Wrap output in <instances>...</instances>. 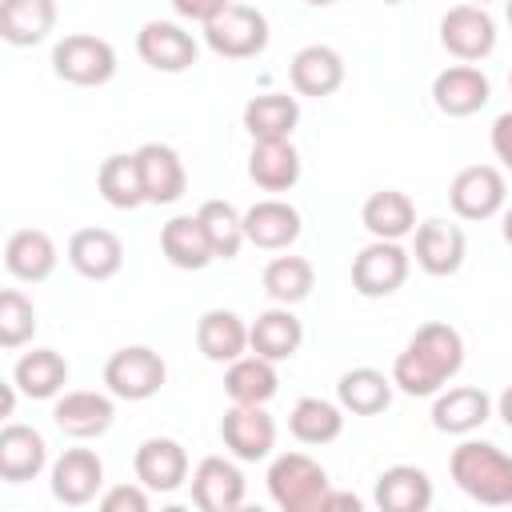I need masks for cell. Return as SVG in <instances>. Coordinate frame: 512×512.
Here are the masks:
<instances>
[{"mask_svg":"<svg viewBox=\"0 0 512 512\" xmlns=\"http://www.w3.org/2000/svg\"><path fill=\"white\" fill-rule=\"evenodd\" d=\"M496 416H500V420L512 428V384H508V388L496 396Z\"/></svg>","mask_w":512,"mask_h":512,"instance_id":"46","label":"cell"},{"mask_svg":"<svg viewBox=\"0 0 512 512\" xmlns=\"http://www.w3.org/2000/svg\"><path fill=\"white\" fill-rule=\"evenodd\" d=\"M140 164V184H144V204H176L188 192V172L176 148L168 144H140L136 148Z\"/></svg>","mask_w":512,"mask_h":512,"instance_id":"17","label":"cell"},{"mask_svg":"<svg viewBox=\"0 0 512 512\" xmlns=\"http://www.w3.org/2000/svg\"><path fill=\"white\" fill-rule=\"evenodd\" d=\"M376 508L380 512H428L432 480L416 464H392L376 476Z\"/></svg>","mask_w":512,"mask_h":512,"instance_id":"28","label":"cell"},{"mask_svg":"<svg viewBox=\"0 0 512 512\" xmlns=\"http://www.w3.org/2000/svg\"><path fill=\"white\" fill-rule=\"evenodd\" d=\"M392 376H384L380 368H348L340 380H336V400L344 412L352 416H380L388 404H392Z\"/></svg>","mask_w":512,"mask_h":512,"instance_id":"35","label":"cell"},{"mask_svg":"<svg viewBox=\"0 0 512 512\" xmlns=\"http://www.w3.org/2000/svg\"><path fill=\"white\" fill-rule=\"evenodd\" d=\"M440 44L456 60L476 64L496 52V20L488 16L484 4H456L440 16Z\"/></svg>","mask_w":512,"mask_h":512,"instance_id":"9","label":"cell"},{"mask_svg":"<svg viewBox=\"0 0 512 512\" xmlns=\"http://www.w3.org/2000/svg\"><path fill=\"white\" fill-rule=\"evenodd\" d=\"M264 292L272 296V304H300V300H308L312 296V288H316V268H312V260H304V256H272L268 264H264Z\"/></svg>","mask_w":512,"mask_h":512,"instance_id":"38","label":"cell"},{"mask_svg":"<svg viewBox=\"0 0 512 512\" xmlns=\"http://www.w3.org/2000/svg\"><path fill=\"white\" fill-rule=\"evenodd\" d=\"M460 368H464V336L444 320H428L392 360V384L404 396H436Z\"/></svg>","mask_w":512,"mask_h":512,"instance_id":"1","label":"cell"},{"mask_svg":"<svg viewBox=\"0 0 512 512\" xmlns=\"http://www.w3.org/2000/svg\"><path fill=\"white\" fill-rule=\"evenodd\" d=\"M300 228H304L300 212L288 200H280V196L256 200L244 212V236H248V244L264 248V252H284L288 244H296Z\"/></svg>","mask_w":512,"mask_h":512,"instance_id":"22","label":"cell"},{"mask_svg":"<svg viewBox=\"0 0 512 512\" xmlns=\"http://www.w3.org/2000/svg\"><path fill=\"white\" fill-rule=\"evenodd\" d=\"M504 16H508V28H512V0H504Z\"/></svg>","mask_w":512,"mask_h":512,"instance_id":"49","label":"cell"},{"mask_svg":"<svg viewBox=\"0 0 512 512\" xmlns=\"http://www.w3.org/2000/svg\"><path fill=\"white\" fill-rule=\"evenodd\" d=\"M12 380L28 400H56L68 384V360L56 348H32L16 360Z\"/></svg>","mask_w":512,"mask_h":512,"instance_id":"32","label":"cell"},{"mask_svg":"<svg viewBox=\"0 0 512 512\" xmlns=\"http://www.w3.org/2000/svg\"><path fill=\"white\" fill-rule=\"evenodd\" d=\"M304 4H312V8H332L336 0H304Z\"/></svg>","mask_w":512,"mask_h":512,"instance_id":"48","label":"cell"},{"mask_svg":"<svg viewBox=\"0 0 512 512\" xmlns=\"http://www.w3.org/2000/svg\"><path fill=\"white\" fill-rule=\"evenodd\" d=\"M56 260H60L56 240L40 228H16L4 244V268L20 284H44L56 272Z\"/></svg>","mask_w":512,"mask_h":512,"instance_id":"23","label":"cell"},{"mask_svg":"<svg viewBox=\"0 0 512 512\" xmlns=\"http://www.w3.org/2000/svg\"><path fill=\"white\" fill-rule=\"evenodd\" d=\"M268 496L284 512H320L328 496V472L304 452H280L268 464Z\"/></svg>","mask_w":512,"mask_h":512,"instance_id":"3","label":"cell"},{"mask_svg":"<svg viewBox=\"0 0 512 512\" xmlns=\"http://www.w3.org/2000/svg\"><path fill=\"white\" fill-rule=\"evenodd\" d=\"M500 232H504V244L512 248V208H504V224H500Z\"/></svg>","mask_w":512,"mask_h":512,"instance_id":"47","label":"cell"},{"mask_svg":"<svg viewBox=\"0 0 512 512\" xmlns=\"http://www.w3.org/2000/svg\"><path fill=\"white\" fill-rule=\"evenodd\" d=\"M380 4H404V0H380Z\"/></svg>","mask_w":512,"mask_h":512,"instance_id":"50","label":"cell"},{"mask_svg":"<svg viewBox=\"0 0 512 512\" xmlns=\"http://www.w3.org/2000/svg\"><path fill=\"white\" fill-rule=\"evenodd\" d=\"M508 200V180L492 164H468L448 184V204L460 220H492Z\"/></svg>","mask_w":512,"mask_h":512,"instance_id":"8","label":"cell"},{"mask_svg":"<svg viewBox=\"0 0 512 512\" xmlns=\"http://www.w3.org/2000/svg\"><path fill=\"white\" fill-rule=\"evenodd\" d=\"M16 392H20V388H16V380L0 384V416H4V420L16 412Z\"/></svg>","mask_w":512,"mask_h":512,"instance_id":"45","label":"cell"},{"mask_svg":"<svg viewBox=\"0 0 512 512\" xmlns=\"http://www.w3.org/2000/svg\"><path fill=\"white\" fill-rule=\"evenodd\" d=\"M360 224L372 232V240H404L408 232H416V204L400 188H380L364 200Z\"/></svg>","mask_w":512,"mask_h":512,"instance_id":"31","label":"cell"},{"mask_svg":"<svg viewBox=\"0 0 512 512\" xmlns=\"http://www.w3.org/2000/svg\"><path fill=\"white\" fill-rule=\"evenodd\" d=\"M412 272V256L400 248V240H372L352 256V288L364 300H384L404 288Z\"/></svg>","mask_w":512,"mask_h":512,"instance_id":"7","label":"cell"},{"mask_svg":"<svg viewBox=\"0 0 512 512\" xmlns=\"http://www.w3.org/2000/svg\"><path fill=\"white\" fill-rule=\"evenodd\" d=\"M196 348L212 364H232L248 352V324L232 308H208L196 320Z\"/></svg>","mask_w":512,"mask_h":512,"instance_id":"29","label":"cell"},{"mask_svg":"<svg viewBox=\"0 0 512 512\" xmlns=\"http://www.w3.org/2000/svg\"><path fill=\"white\" fill-rule=\"evenodd\" d=\"M52 72L76 88H100L116 76V48L92 32H68L52 44Z\"/></svg>","mask_w":512,"mask_h":512,"instance_id":"5","label":"cell"},{"mask_svg":"<svg viewBox=\"0 0 512 512\" xmlns=\"http://www.w3.org/2000/svg\"><path fill=\"white\" fill-rule=\"evenodd\" d=\"M56 28V0H0V40L12 48H36Z\"/></svg>","mask_w":512,"mask_h":512,"instance_id":"26","label":"cell"},{"mask_svg":"<svg viewBox=\"0 0 512 512\" xmlns=\"http://www.w3.org/2000/svg\"><path fill=\"white\" fill-rule=\"evenodd\" d=\"M36 336V304L20 288L0 292V348H24Z\"/></svg>","mask_w":512,"mask_h":512,"instance_id":"40","label":"cell"},{"mask_svg":"<svg viewBox=\"0 0 512 512\" xmlns=\"http://www.w3.org/2000/svg\"><path fill=\"white\" fill-rule=\"evenodd\" d=\"M96 188L104 196V204L120 208V212H132L144 204V184H140V164H136V152H112L100 172H96Z\"/></svg>","mask_w":512,"mask_h":512,"instance_id":"37","label":"cell"},{"mask_svg":"<svg viewBox=\"0 0 512 512\" xmlns=\"http://www.w3.org/2000/svg\"><path fill=\"white\" fill-rule=\"evenodd\" d=\"M232 0H172V8H176V16H184V20H212L220 8H228Z\"/></svg>","mask_w":512,"mask_h":512,"instance_id":"43","label":"cell"},{"mask_svg":"<svg viewBox=\"0 0 512 512\" xmlns=\"http://www.w3.org/2000/svg\"><path fill=\"white\" fill-rule=\"evenodd\" d=\"M288 432L300 444H332L344 432V408L340 400H320V396H300L288 412Z\"/></svg>","mask_w":512,"mask_h":512,"instance_id":"36","label":"cell"},{"mask_svg":"<svg viewBox=\"0 0 512 512\" xmlns=\"http://www.w3.org/2000/svg\"><path fill=\"white\" fill-rule=\"evenodd\" d=\"M48 464V440L32 424L8 420L0 428V480L4 484H28Z\"/></svg>","mask_w":512,"mask_h":512,"instance_id":"19","label":"cell"},{"mask_svg":"<svg viewBox=\"0 0 512 512\" xmlns=\"http://www.w3.org/2000/svg\"><path fill=\"white\" fill-rule=\"evenodd\" d=\"M148 504H152V488H144L140 480L136 484H112L100 496L104 512H148Z\"/></svg>","mask_w":512,"mask_h":512,"instance_id":"41","label":"cell"},{"mask_svg":"<svg viewBox=\"0 0 512 512\" xmlns=\"http://www.w3.org/2000/svg\"><path fill=\"white\" fill-rule=\"evenodd\" d=\"M248 180L264 192H288L300 184V152L292 140H252Z\"/></svg>","mask_w":512,"mask_h":512,"instance_id":"27","label":"cell"},{"mask_svg":"<svg viewBox=\"0 0 512 512\" xmlns=\"http://www.w3.org/2000/svg\"><path fill=\"white\" fill-rule=\"evenodd\" d=\"M224 392H228L232 404H268L280 392V372H276L272 360H264L256 352H244L240 360L228 364Z\"/></svg>","mask_w":512,"mask_h":512,"instance_id":"34","label":"cell"},{"mask_svg":"<svg viewBox=\"0 0 512 512\" xmlns=\"http://www.w3.org/2000/svg\"><path fill=\"white\" fill-rule=\"evenodd\" d=\"M508 84H512V72H508Z\"/></svg>","mask_w":512,"mask_h":512,"instance_id":"52","label":"cell"},{"mask_svg":"<svg viewBox=\"0 0 512 512\" xmlns=\"http://www.w3.org/2000/svg\"><path fill=\"white\" fill-rule=\"evenodd\" d=\"M488 100H492V84L476 64H452L432 80V104L452 120L476 116Z\"/></svg>","mask_w":512,"mask_h":512,"instance_id":"15","label":"cell"},{"mask_svg":"<svg viewBox=\"0 0 512 512\" xmlns=\"http://www.w3.org/2000/svg\"><path fill=\"white\" fill-rule=\"evenodd\" d=\"M68 264L84 280H112L124 268V244L108 228H80L68 236Z\"/></svg>","mask_w":512,"mask_h":512,"instance_id":"20","label":"cell"},{"mask_svg":"<svg viewBox=\"0 0 512 512\" xmlns=\"http://www.w3.org/2000/svg\"><path fill=\"white\" fill-rule=\"evenodd\" d=\"M488 140H492V152H496V160L512 172V112H500L496 120H492V132H488Z\"/></svg>","mask_w":512,"mask_h":512,"instance_id":"42","label":"cell"},{"mask_svg":"<svg viewBox=\"0 0 512 512\" xmlns=\"http://www.w3.org/2000/svg\"><path fill=\"white\" fill-rule=\"evenodd\" d=\"M160 252L180 272H204L216 260V252H212V244L204 236L200 216H172L160 228Z\"/></svg>","mask_w":512,"mask_h":512,"instance_id":"30","label":"cell"},{"mask_svg":"<svg viewBox=\"0 0 512 512\" xmlns=\"http://www.w3.org/2000/svg\"><path fill=\"white\" fill-rule=\"evenodd\" d=\"M132 472L152 492H176L188 480V452L172 436H148L132 456Z\"/></svg>","mask_w":512,"mask_h":512,"instance_id":"16","label":"cell"},{"mask_svg":"<svg viewBox=\"0 0 512 512\" xmlns=\"http://www.w3.org/2000/svg\"><path fill=\"white\" fill-rule=\"evenodd\" d=\"M136 52L156 72H188L196 64V56H200V44L176 20H148L136 32Z\"/></svg>","mask_w":512,"mask_h":512,"instance_id":"13","label":"cell"},{"mask_svg":"<svg viewBox=\"0 0 512 512\" xmlns=\"http://www.w3.org/2000/svg\"><path fill=\"white\" fill-rule=\"evenodd\" d=\"M472 4H488V0H472Z\"/></svg>","mask_w":512,"mask_h":512,"instance_id":"51","label":"cell"},{"mask_svg":"<svg viewBox=\"0 0 512 512\" xmlns=\"http://www.w3.org/2000/svg\"><path fill=\"white\" fill-rule=\"evenodd\" d=\"M492 416V396L476 384H460V388H440L432 400V428L448 432V436H468L476 432L484 420Z\"/></svg>","mask_w":512,"mask_h":512,"instance_id":"24","label":"cell"},{"mask_svg":"<svg viewBox=\"0 0 512 512\" xmlns=\"http://www.w3.org/2000/svg\"><path fill=\"white\" fill-rule=\"evenodd\" d=\"M168 380V364L156 348L148 344H128V348H116L104 364V388L116 396V400H152Z\"/></svg>","mask_w":512,"mask_h":512,"instance_id":"6","label":"cell"},{"mask_svg":"<svg viewBox=\"0 0 512 512\" xmlns=\"http://www.w3.org/2000/svg\"><path fill=\"white\" fill-rule=\"evenodd\" d=\"M220 440L244 464L268 460L276 448V420L264 412V404H232L220 420Z\"/></svg>","mask_w":512,"mask_h":512,"instance_id":"10","label":"cell"},{"mask_svg":"<svg viewBox=\"0 0 512 512\" xmlns=\"http://www.w3.org/2000/svg\"><path fill=\"white\" fill-rule=\"evenodd\" d=\"M112 420H116L112 392L76 388V392L56 396V404H52V424L72 440H96L112 428Z\"/></svg>","mask_w":512,"mask_h":512,"instance_id":"14","label":"cell"},{"mask_svg":"<svg viewBox=\"0 0 512 512\" xmlns=\"http://www.w3.org/2000/svg\"><path fill=\"white\" fill-rule=\"evenodd\" d=\"M448 472L468 500H476L484 508H508L512 504V456L504 448H496L492 440L456 444Z\"/></svg>","mask_w":512,"mask_h":512,"instance_id":"2","label":"cell"},{"mask_svg":"<svg viewBox=\"0 0 512 512\" xmlns=\"http://www.w3.org/2000/svg\"><path fill=\"white\" fill-rule=\"evenodd\" d=\"M288 80L296 96L324 100L344 84V56L328 44H304L288 64Z\"/></svg>","mask_w":512,"mask_h":512,"instance_id":"21","label":"cell"},{"mask_svg":"<svg viewBox=\"0 0 512 512\" xmlns=\"http://www.w3.org/2000/svg\"><path fill=\"white\" fill-rule=\"evenodd\" d=\"M196 216L204 224V236H208L216 260H236L240 248L248 244V236H244V212H236V204H228V200H204Z\"/></svg>","mask_w":512,"mask_h":512,"instance_id":"39","label":"cell"},{"mask_svg":"<svg viewBox=\"0 0 512 512\" xmlns=\"http://www.w3.org/2000/svg\"><path fill=\"white\" fill-rule=\"evenodd\" d=\"M332 508H352V512H360L364 504H360V496H352V492H332V488H328V496H324L320 512H332Z\"/></svg>","mask_w":512,"mask_h":512,"instance_id":"44","label":"cell"},{"mask_svg":"<svg viewBox=\"0 0 512 512\" xmlns=\"http://www.w3.org/2000/svg\"><path fill=\"white\" fill-rule=\"evenodd\" d=\"M412 256H416L420 272H428V276H456L464 268V256H468L464 228L444 220V216H428L424 224H416Z\"/></svg>","mask_w":512,"mask_h":512,"instance_id":"12","label":"cell"},{"mask_svg":"<svg viewBox=\"0 0 512 512\" xmlns=\"http://www.w3.org/2000/svg\"><path fill=\"white\" fill-rule=\"evenodd\" d=\"M48 488L64 508H84L104 488V460L92 448H64L52 464Z\"/></svg>","mask_w":512,"mask_h":512,"instance_id":"11","label":"cell"},{"mask_svg":"<svg viewBox=\"0 0 512 512\" xmlns=\"http://www.w3.org/2000/svg\"><path fill=\"white\" fill-rule=\"evenodd\" d=\"M304 344V324L296 320V312L288 304H276L268 312H260L252 324H248V348L272 364L280 360H292Z\"/></svg>","mask_w":512,"mask_h":512,"instance_id":"25","label":"cell"},{"mask_svg":"<svg viewBox=\"0 0 512 512\" xmlns=\"http://www.w3.org/2000/svg\"><path fill=\"white\" fill-rule=\"evenodd\" d=\"M192 504L200 512H236L244 504V472L224 456H204L192 468Z\"/></svg>","mask_w":512,"mask_h":512,"instance_id":"18","label":"cell"},{"mask_svg":"<svg viewBox=\"0 0 512 512\" xmlns=\"http://www.w3.org/2000/svg\"><path fill=\"white\" fill-rule=\"evenodd\" d=\"M268 16L252 4H228L204 20V44L224 60H252L268 48Z\"/></svg>","mask_w":512,"mask_h":512,"instance_id":"4","label":"cell"},{"mask_svg":"<svg viewBox=\"0 0 512 512\" xmlns=\"http://www.w3.org/2000/svg\"><path fill=\"white\" fill-rule=\"evenodd\" d=\"M300 124V100L288 92H260L244 104V128L252 140H292Z\"/></svg>","mask_w":512,"mask_h":512,"instance_id":"33","label":"cell"}]
</instances>
